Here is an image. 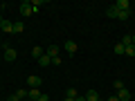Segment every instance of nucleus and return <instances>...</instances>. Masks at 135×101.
Here are the masks:
<instances>
[{"label":"nucleus","instance_id":"nucleus-1","mask_svg":"<svg viewBox=\"0 0 135 101\" xmlns=\"http://www.w3.org/2000/svg\"><path fill=\"white\" fill-rule=\"evenodd\" d=\"M34 11H36V9L32 7V2H29V0H25V2H20V14H23V16H32Z\"/></svg>","mask_w":135,"mask_h":101},{"label":"nucleus","instance_id":"nucleus-2","mask_svg":"<svg viewBox=\"0 0 135 101\" xmlns=\"http://www.w3.org/2000/svg\"><path fill=\"white\" fill-rule=\"evenodd\" d=\"M41 83H43V79L36 77V74H29L27 77V88H41Z\"/></svg>","mask_w":135,"mask_h":101},{"label":"nucleus","instance_id":"nucleus-3","mask_svg":"<svg viewBox=\"0 0 135 101\" xmlns=\"http://www.w3.org/2000/svg\"><path fill=\"white\" fill-rule=\"evenodd\" d=\"M41 94H43V92H41L38 88H27V99H29V101H38Z\"/></svg>","mask_w":135,"mask_h":101},{"label":"nucleus","instance_id":"nucleus-4","mask_svg":"<svg viewBox=\"0 0 135 101\" xmlns=\"http://www.w3.org/2000/svg\"><path fill=\"white\" fill-rule=\"evenodd\" d=\"M63 49H65V52L70 54V56H72V54H77V49H79V45L74 43V41H68V43L63 45Z\"/></svg>","mask_w":135,"mask_h":101},{"label":"nucleus","instance_id":"nucleus-5","mask_svg":"<svg viewBox=\"0 0 135 101\" xmlns=\"http://www.w3.org/2000/svg\"><path fill=\"white\" fill-rule=\"evenodd\" d=\"M18 58V52L14 47H5V61H16Z\"/></svg>","mask_w":135,"mask_h":101},{"label":"nucleus","instance_id":"nucleus-6","mask_svg":"<svg viewBox=\"0 0 135 101\" xmlns=\"http://www.w3.org/2000/svg\"><path fill=\"white\" fill-rule=\"evenodd\" d=\"M59 52H61V47H59V45H47V49H45V54H47L50 58L59 56Z\"/></svg>","mask_w":135,"mask_h":101},{"label":"nucleus","instance_id":"nucleus-7","mask_svg":"<svg viewBox=\"0 0 135 101\" xmlns=\"http://www.w3.org/2000/svg\"><path fill=\"white\" fill-rule=\"evenodd\" d=\"M115 7H117L119 11H131V2H128V0H117Z\"/></svg>","mask_w":135,"mask_h":101},{"label":"nucleus","instance_id":"nucleus-8","mask_svg":"<svg viewBox=\"0 0 135 101\" xmlns=\"http://www.w3.org/2000/svg\"><path fill=\"white\" fill-rule=\"evenodd\" d=\"M101 97H99V92L97 90H88L86 92V101H99Z\"/></svg>","mask_w":135,"mask_h":101},{"label":"nucleus","instance_id":"nucleus-9","mask_svg":"<svg viewBox=\"0 0 135 101\" xmlns=\"http://www.w3.org/2000/svg\"><path fill=\"white\" fill-rule=\"evenodd\" d=\"M117 99H119V101H131V92L124 88V90H119V92H117Z\"/></svg>","mask_w":135,"mask_h":101},{"label":"nucleus","instance_id":"nucleus-10","mask_svg":"<svg viewBox=\"0 0 135 101\" xmlns=\"http://www.w3.org/2000/svg\"><path fill=\"white\" fill-rule=\"evenodd\" d=\"M11 27H14V23L2 18V23H0V32H11Z\"/></svg>","mask_w":135,"mask_h":101},{"label":"nucleus","instance_id":"nucleus-11","mask_svg":"<svg viewBox=\"0 0 135 101\" xmlns=\"http://www.w3.org/2000/svg\"><path fill=\"white\" fill-rule=\"evenodd\" d=\"M23 32H25V25L20 23V20H18V23H14V27H11V34H23Z\"/></svg>","mask_w":135,"mask_h":101},{"label":"nucleus","instance_id":"nucleus-12","mask_svg":"<svg viewBox=\"0 0 135 101\" xmlns=\"http://www.w3.org/2000/svg\"><path fill=\"white\" fill-rule=\"evenodd\" d=\"M50 63H52V58H50V56H47V54H43V56H41V58H38V65H41V67H47V65H50Z\"/></svg>","mask_w":135,"mask_h":101},{"label":"nucleus","instance_id":"nucleus-13","mask_svg":"<svg viewBox=\"0 0 135 101\" xmlns=\"http://www.w3.org/2000/svg\"><path fill=\"white\" fill-rule=\"evenodd\" d=\"M43 54H45V52H43V47H32V56L36 58V61H38V58L43 56Z\"/></svg>","mask_w":135,"mask_h":101},{"label":"nucleus","instance_id":"nucleus-14","mask_svg":"<svg viewBox=\"0 0 135 101\" xmlns=\"http://www.w3.org/2000/svg\"><path fill=\"white\" fill-rule=\"evenodd\" d=\"M106 16H108V18H117V7L110 5V7L106 9Z\"/></svg>","mask_w":135,"mask_h":101},{"label":"nucleus","instance_id":"nucleus-15","mask_svg":"<svg viewBox=\"0 0 135 101\" xmlns=\"http://www.w3.org/2000/svg\"><path fill=\"white\" fill-rule=\"evenodd\" d=\"M65 97H68V99H77V97H79V92H77V88H68V92H65Z\"/></svg>","mask_w":135,"mask_h":101},{"label":"nucleus","instance_id":"nucleus-16","mask_svg":"<svg viewBox=\"0 0 135 101\" xmlns=\"http://www.w3.org/2000/svg\"><path fill=\"white\" fill-rule=\"evenodd\" d=\"M124 54H126V56H135V45H126V47H124Z\"/></svg>","mask_w":135,"mask_h":101},{"label":"nucleus","instance_id":"nucleus-17","mask_svg":"<svg viewBox=\"0 0 135 101\" xmlns=\"http://www.w3.org/2000/svg\"><path fill=\"white\" fill-rule=\"evenodd\" d=\"M16 97H18L20 101H25V99H27V88H23V90H18V92H16Z\"/></svg>","mask_w":135,"mask_h":101},{"label":"nucleus","instance_id":"nucleus-18","mask_svg":"<svg viewBox=\"0 0 135 101\" xmlns=\"http://www.w3.org/2000/svg\"><path fill=\"white\" fill-rule=\"evenodd\" d=\"M128 16H131V11H119V9H117V18H119V20H126Z\"/></svg>","mask_w":135,"mask_h":101},{"label":"nucleus","instance_id":"nucleus-19","mask_svg":"<svg viewBox=\"0 0 135 101\" xmlns=\"http://www.w3.org/2000/svg\"><path fill=\"white\" fill-rule=\"evenodd\" d=\"M115 90H117V92L124 90V81H122V79H117V81H115Z\"/></svg>","mask_w":135,"mask_h":101},{"label":"nucleus","instance_id":"nucleus-20","mask_svg":"<svg viewBox=\"0 0 135 101\" xmlns=\"http://www.w3.org/2000/svg\"><path fill=\"white\" fill-rule=\"evenodd\" d=\"M115 54H124V45H122V43L115 45Z\"/></svg>","mask_w":135,"mask_h":101},{"label":"nucleus","instance_id":"nucleus-21","mask_svg":"<svg viewBox=\"0 0 135 101\" xmlns=\"http://www.w3.org/2000/svg\"><path fill=\"white\" fill-rule=\"evenodd\" d=\"M61 63H63L61 56H54V58H52V65H61Z\"/></svg>","mask_w":135,"mask_h":101},{"label":"nucleus","instance_id":"nucleus-22","mask_svg":"<svg viewBox=\"0 0 135 101\" xmlns=\"http://www.w3.org/2000/svg\"><path fill=\"white\" fill-rule=\"evenodd\" d=\"M7 101H20V99H18L16 94H11V97H7Z\"/></svg>","mask_w":135,"mask_h":101},{"label":"nucleus","instance_id":"nucleus-23","mask_svg":"<svg viewBox=\"0 0 135 101\" xmlns=\"http://www.w3.org/2000/svg\"><path fill=\"white\" fill-rule=\"evenodd\" d=\"M38 101H50V97H47V94H41V97H38Z\"/></svg>","mask_w":135,"mask_h":101},{"label":"nucleus","instance_id":"nucleus-24","mask_svg":"<svg viewBox=\"0 0 135 101\" xmlns=\"http://www.w3.org/2000/svg\"><path fill=\"white\" fill-rule=\"evenodd\" d=\"M106 101H119V99H117V94H115V97H108Z\"/></svg>","mask_w":135,"mask_h":101},{"label":"nucleus","instance_id":"nucleus-25","mask_svg":"<svg viewBox=\"0 0 135 101\" xmlns=\"http://www.w3.org/2000/svg\"><path fill=\"white\" fill-rule=\"evenodd\" d=\"M74 101H86V97H77V99H74Z\"/></svg>","mask_w":135,"mask_h":101},{"label":"nucleus","instance_id":"nucleus-26","mask_svg":"<svg viewBox=\"0 0 135 101\" xmlns=\"http://www.w3.org/2000/svg\"><path fill=\"white\" fill-rule=\"evenodd\" d=\"M63 101H74V99H68V97H65V99H63Z\"/></svg>","mask_w":135,"mask_h":101},{"label":"nucleus","instance_id":"nucleus-27","mask_svg":"<svg viewBox=\"0 0 135 101\" xmlns=\"http://www.w3.org/2000/svg\"><path fill=\"white\" fill-rule=\"evenodd\" d=\"M99 101H106V99H99Z\"/></svg>","mask_w":135,"mask_h":101},{"label":"nucleus","instance_id":"nucleus-28","mask_svg":"<svg viewBox=\"0 0 135 101\" xmlns=\"http://www.w3.org/2000/svg\"><path fill=\"white\" fill-rule=\"evenodd\" d=\"M0 90H2V88H0Z\"/></svg>","mask_w":135,"mask_h":101}]
</instances>
